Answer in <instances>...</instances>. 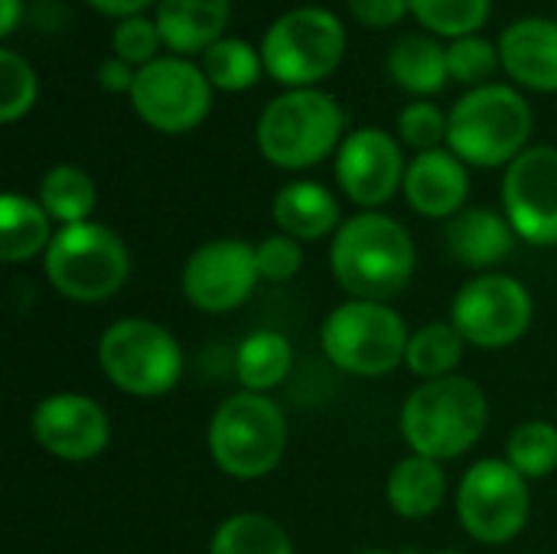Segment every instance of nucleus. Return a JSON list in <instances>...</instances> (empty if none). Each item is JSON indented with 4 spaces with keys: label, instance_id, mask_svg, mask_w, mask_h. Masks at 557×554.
Instances as JSON below:
<instances>
[{
    "label": "nucleus",
    "instance_id": "38",
    "mask_svg": "<svg viewBox=\"0 0 557 554\" xmlns=\"http://www.w3.org/2000/svg\"><path fill=\"white\" fill-rule=\"evenodd\" d=\"M95 82H98V88L108 91V95H131V88H134V82H137V69L127 65V62L117 59V56H108V59H101V62L95 65Z\"/></svg>",
    "mask_w": 557,
    "mask_h": 554
},
{
    "label": "nucleus",
    "instance_id": "42",
    "mask_svg": "<svg viewBox=\"0 0 557 554\" xmlns=\"http://www.w3.org/2000/svg\"><path fill=\"white\" fill-rule=\"evenodd\" d=\"M441 554H457V552H441Z\"/></svg>",
    "mask_w": 557,
    "mask_h": 554
},
{
    "label": "nucleus",
    "instance_id": "15",
    "mask_svg": "<svg viewBox=\"0 0 557 554\" xmlns=\"http://www.w3.org/2000/svg\"><path fill=\"white\" fill-rule=\"evenodd\" d=\"M401 144L382 127H356L336 150V183L349 202L366 212L382 209L405 186Z\"/></svg>",
    "mask_w": 557,
    "mask_h": 554
},
{
    "label": "nucleus",
    "instance_id": "39",
    "mask_svg": "<svg viewBox=\"0 0 557 554\" xmlns=\"http://www.w3.org/2000/svg\"><path fill=\"white\" fill-rule=\"evenodd\" d=\"M85 3L95 13H101V16H111L114 23L117 20H127V16H140L150 7H157V0H85Z\"/></svg>",
    "mask_w": 557,
    "mask_h": 554
},
{
    "label": "nucleus",
    "instance_id": "33",
    "mask_svg": "<svg viewBox=\"0 0 557 554\" xmlns=\"http://www.w3.org/2000/svg\"><path fill=\"white\" fill-rule=\"evenodd\" d=\"M447 69H450V82H460L467 88L490 85L496 69H503L499 46L480 33L454 39V42H447Z\"/></svg>",
    "mask_w": 557,
    "mask_h": 554
},
{
    "label": "nucleus",
    "instance_id": "31",
    "mask_svg": "<svg viewBox=\"0 0 557 554\" xmlns=\"http://www.w3.org/2000/svg\"><path fill=\"white\" fill-rule=\"evenodd\" d=\"M506 460L525 480H545L557 470V428L548 421H525L509 434Z\"/></svg>",
    "mask_w": 557,
    "mask_h": 554
},
{
    "label": "nucleus",
    "instance_id": "28",
    "mask_svg": "<svg viewBox=\"0 0 557 554\" xmlns=\"http://www.w3.org/2000/svg\"><path fill=\"white\" fill-rule=\"evenodd\" d=\"M209 554H294V542L271 516L235 513L215 526Z\"/></svg>",
    "mask_w": 557,
    "mask_h": 554
},
{
    "label": "nucleus",
    "instance_id": "40",
    "mask_svg": "<svg viewBox=\"0 0 557 554\" xmlns=\"http://www.w3.org/2000/svg\"><path fill=\"white\" fill-rule=\"evenodd\" d=\"M26 16V0H0V36L10 39Z\"/></svg>",
    "mask_w": 557,
    "mask_h": 554
},
{
    "label": "nucleus",
    "instance_id": "5",
    "mask_svg": "<svg viewBox=\"0 0 557 554\" xmlns=\"http://www.w3.org/2000/svg\"><path fill=\"white\" fill-rule=\"evenodd\" d=\"M346 23L320 3L290 7L261 36L264 72L284 88H317L346 59Z\"/></svg>",
    "mask_w": 557,
    "mask_h": 554
},
{
    "label": "nucleus",
    "instance_id": "14",
    "mask_svg": "<svg viewBox=\"0 0 557 554\" xmlns=\"http://www.w3.org/2000/svg\"><path fill=\"white\" fill-rule=\"evenodd\" d=\"M258 281L255 245L245 238L206 242L183 264V297L202 313H228L242 307Z\"/></svg>",
    "mask_w": 557,
    "mask_h": 554
},
{
    "label": "nucleus",
    "instance_id": "32",
    "mask_svg": "<svg viewBox=\"0 0 557 554\" xmlns=\"http://www.w3.org/2000/svg\"><path fill=\"white\" fill-rule=\"evenodd\" d=\"M39 98V75L26 56L3 46L0 49V121L16 124L23 121Z\"/></svg>",
    "mask_w": 557,
    "mask_h": 554
},
{
    "label": "nucleus",
    "instance_id": "22",
    "mask_svg": "<svg viewBox=\"0 0 557 554\" xmlns=\"http://www.w3.org/2000/svg\"><path fill=\"white\" fill-rule=\"evenodd\" d=\"M388 78L411 98H431L450 85L447 46L431 33L401 36L385 56Z\"/></svg>",
    "mask_w": 557,
    "mask_h": 554
},
{
    "label": "nucleus",
    "instance_id": "10",
    "mask_svg": "<svg viewBox=\"0 0 557 554\" xmlns=\"http://www.w3.org/2000/svg\"><path fill=\"white\" fill-rule=\"evenodd\" d=\"M529 509V480L509 460H476L457 487L460 529L480 545H506L522 535Z\"/></svg>",
    "mask_w": 557,
    "mask_h": 554
},
{
    "label": "nucleus",
    "instance_id": "21",
    "mask_svg": "<svg viewBox=\"0 0 557 554\" xmlns=\"http://www.w3.org/2000/svg\"><path fill=\"white\" fill-rule=\"evenodd\" d=\"M271 216H274L277 232H284L297 242L333 238L339 232V225L346 222L333 189H326L323 183H313V180H294V183L281 186L274 193Z\"/></svg>",
    "mask_w": 557,
    "mask_h": 554
},
{
    "label": "nucleus",
    "instance_id": "8",
    "mask_svg": "<svg viewBox=\"0 0 557 554\" xmlns=\"http://www.w3.org/2000/svg\"><path fill=\"white\" fill-rule=\"evenodd\" d=\"M408 327L401 313L382 300H356L333 307L320 327V346L326 359L356 379H382L405 362Z\"/></svg>",
    "mask_w": 557,
    "mask_h": 554
},
{
    "label": "nucleus",
    "instance_id": "2",
    "mask_svg": "<svg viewBox=\"0 0 557 554\" xmlns=\"http://www.w3.org/2000/svg\"><path fill=\"white\" fill-rule=\"evenodd\" d=\"M346 140V111L323 88H284L255 124L261 157L277 170H310L336 157Z\"/></svg>",
    "mask_w": 557,
    "mask_h": 554
},
{
    "label": "nucleus",
    "instance_id": "11",
    "mask_svg": "<svg viewBox=\"0 0 557 554\" xmlns=\"http://www.w3.org/2000/svg\"><path fill=\"white\" fill-rule=\"evenodd\" d=\"M212 85L199 62L186 56H160L137 69L131 88L134 114L157 134H189L212 111Z\"/></svg>",
    "mask_w": 557,
    "mask_h": 554
},
{
    "label": "nucleus",
    "instance_id": "3",
    "mask_svg": "<svg viewBox=\"0 0 557 554\" xmlns=\"http://www.w3.org/2000/svg\"><path fill=\"white\" fill-rule=\"evenodd\" d=\"M447 118V150H454L467 167L480 170L509 167L522 150H529L535 127L529 98L506 82L467 88Z\"/></svg>",
    "mask_w": 557,
    "mask_h": 554
},
{
    "label": "nucleus",
    "instance_id": "4",
    "mask_svg": "<svg viewBox=\"0 0 557 554\" xmlns=\"http://www.w3.org/2000/svg\"><path fill=\"white\" fill-rule=\"evenodd\" d=\"M486 392L463 376L421 382L401 405V438L411 454L431 460H457L473 451L486 431Z\"/></svg>",
    "mask_w": 557,
    "mask_h": 554
},
{
    "label": "nucleus",
    "instance_id": "37",
    "mask_svg": "<svg viewBox=\"0 0 557 554\" xmlns=\"http://www.w3.org/2000/svg\"><path fill=\"white\" fill-rule=\"evenodd\" d=\"M349 16L366 29H392L411 16V0H346Z\"/></svg>",
    "mask_w": 557,
    "mask_h": 554
},
{
    "label": "nucleus",
    "instance_id": "25",
    "mask_svg": "<svg viewBox=\"0 0 557 554\" xmlns=\"http://www.w3.org/2000/svg\"><path fill=\"white\" fill-rule=\"evenodd\" d=\"M290 366H294V349L287 336L277 330L248 333L235 353V376L242 382V392L268 395L290 376Z\"/></svg>",
    "mask_w": 557,
    "mask_h": 554
},
{
    "label": "nucleus",
    "instance_id": "7",
    "mask_svg": "<svg viewBox=\"0 0 557 554\" xmlns=\"http://www.w3.org/2000/svg\"><path fill=\"white\" fill-rule=\"evenodd\" d=\"M42 274L65 300L101 304L127 284L131 251L124 238L101 222L65 225L42 255Z\"/></svg>",
    "mask_w": 557,
    "mask_h": 554
},
{
    "label": "nucleus",
    "instance_id": "34",
    "mask_svg": "<svg viewBox=\"0 0 557 554\" xmlns=\"http://www.w3.org/2000/svg\"><path fill=\"white\" fill-rule=\"evenodd\" d=\"M447 124H450V118L437 101L411 98L398 111V140L405 147H411L414 153L441 150V147H447Z\"/></svg>",
    "mask_w": 557,
    "mask_h": 554
},
{
    "label": "nucleus",
    "instance_id": "36",
    "mask_svg": "<svg viewBox=\"0 0 557 554\" xmlns=\"http://www.w3.org/2000/svg\"><path fill=\"white\" fill-rule=\"evenodd\" d=\"M255 258H258L261 281H271V284H284V281L297 278L300 268H304L300 242L284 235V232H274V235L261 238V245H255Z\"/></svg>",
    "mask_w": 557,
    "mask_h": 554
},
{
    "label": "nucleus",
    "instance_id": "41",
    "mask_svg": "<svg viewBox=\"0 0 557 554\" xmlns=\"http://www.w3.org/2000/svg\"><path fill=\"white\" fill-rule=\"evenodd\" d=\"M359 554H392V552H359Z\"/></svg>",
    "mask_w": 557,
    "mask_h": 554
},
{
    "label": "nucleus",
    "instance_id": "23",
    "mask_svg": "<svg viewBox=\"0 0 557 554\" xmlns=\"http://www.w3.org/2000/svg\"><path fill=\"white\" fill-rule=\"evenodd\" d=\"M447 473L441 460L408 454L398 460L385 480V503L401 519H428L444 506Z\"/></svg>",
    "mask_w": 557,
    "mask_h": 554
},
{
    "label": "nucleus",
    "instance_id": "35",
    "mask_svg": "<svg viewBox=\"0 0 557 554\" xmlns=\"http://www.w3.org/2000/svg\"><path fill=\"white\" fill-rule=\"evenodd\" d=\"M160 49H166L163 36H160V26L147 13L117 20L114 29H111V56L124 59L134 69H144L153 59H160Z\"/></svg>",
    "mask_w": 557,
    "mask_h": 554
},
{
    "label": "nucleus",
    "instance_id": "20",
    "mask_svg": "<svg viewBox=\"0 0 557 554\" xmlns=\"http://www.w3.org/2000/svg\"><path fill=\"white\" fill-rule=\"evenodd\" d=\"M232 0H157V26L173 56H202L228 36Z\"/></svg>",
    "mask_w": 557,
    "mask_h": 554
},
{
    "label": "nucleus",
    "instance_id": "18",
    "mask_svg": "<svg viewBox=\"0 0 557 554\" xmlns=\"http://www.w3.org/2000/svg\"><path fill=\"white\" fill-rule=\"evenodd\" d=\"M496 46L516 88L557 95V20L522 16L503 29Z\"/></svg>",
    "mask_w": 557,
    "mask_h": 554
},
{
    "label": "nucleus",
    "instance_id": "16",
    "mask_svg": "<svg viewBox=\"0 0 557 554\" xmlns=\"http://www.w3.org/2000/svg\"><path fill=\"white\" fill-rule=\"evenodd\" d=\"M33 438L36 444L65 464H85L104 454L111 444L108 411L78 392H55L33 408Z\"/></svg>",
    "mask_w": 557,
    "mask_h": 554
},
{
    "label": "nucleus",
    "instance_id": "13",
    "mask_svg": "<svg viewBox=\"0 0 557 554\" xmlns=\"http://www.w3.org/2000/svg\"><path fill=\"white\" fill-rule=\"evenodd\" d=\"M503 216L529 245H557V147L535 144L503 173Z\"/></svg>",
    "mask_w": 557,
    "mask_h": 554
},
{
    "label": "nucleus",
    "instance_id": "30",
    "mask_svg": "<svg viewBox=\"0 0 557 554\" xmlns=\"http://www.w3.org/2000/svg\"><path fill=\"white\" fill-rule=\"evenodd\" d=\"M493 13V0H411V16L437 39L476 36Z\"/></svg>",
    "mask_w": 557,
    "mask_h": 554
},
{
    "label": "nucleus",
    "instance_id": "26",
    "mask_svg": "<svg viewBox=\"0 0 557 554\" xmlns=\"http://www.w3.org/2000/svg\"><path fill=\"white\" fill-rule=\"evenodd\" d=\"M39 206L62 229L65 225H78V222H91L88 216L98 206V186H95V180L82 167L55 163L39 180Z\"/></svg>",
    "mask_w": 557,
    "mask_h": 554
},
{
    "label": "nucleus",
    "instance_id": "24",
    "mask_svg": "<svg viewBox=\"0 0 557 554\" xmlns=\"http://www.w3.org/2000/svg\"><path fill=\"white\" fill-rule=\"evenodd\" d=\"M52 238V219L39 199L23 193L0 196V258L7 264H23L36 255H46Z\"/></svg>",
    "mask_w": 557,
    "mask_h": 554
},
{
    "label": "nucleus",
    "instance_id": "1",
    "mask_svg": "<svg viewBox=\"0 0 557 554\" xmlns=\"http://www.w3.org/2000/svg\"><path fill=\"white\" fill-rule=\"evenodd\" d=\"M418 268L411 232L385 212H359L339 225L330 242V271L356 300L388 304L401 294Z\"/></svg>",
    "mask_w": 557,
    "mask_h": 554
},
{
    "label": "nucleus",
    "instance_id": "17",
    "mask_svg": "<svg viewBox=\"0 0 557 554\" xmlns=\"http://www.w3.org/2000/svg\"><path fill=\"white\" fill-rule=\"evenodd\" d=\"M408 206L424 219H454L470 199V167L447 147L414 153L401 186Z\"/></svg>",
    "mask_w": 557,
    "mask_h": 554
},
{
    "label": "nucleus",
    "instance_id": "6",
    "mask_svg": "<svg viewBox=\"0 0 557 554\" xmlns=\"http://www.w3.org/2000/svg\"><path fill=\"white\" fill-rule=\"evenodd\" d=\"M287 454V418L258 392L228 395L209 421V457L232 480H261Z\"/></svg>",
    "mask_w": 557,
    "mask_h": 554
},
{
    "label": "nucleus",
    "instance_id": "29",
    "mask_svg": "<svg viewBox=\"0 0 557 554\" xmlns=\"http://www.w3.org/2000/svg\"><path fill=\"white\" fill-rule=\"evenodd\" d=\"M199 65H202L209 85L215 91H225V95H238V91L255 88L261 72H264L261 49L242 36H222L215 46H209L202 52Z\"/></svg>",
    "mask_w": 557,
    "mask_h": 554
},
{
    "label": "nucleus",
    "instance_id": "27",
    "mask_svg": "<svg viewBox=\"0 0 557 554\" xmlns=\"http://www.w3.org/2000/svg\"><path fill=\"white\" fill-rule=\"evenodd\" d=\"M463 349H467V340L450 320L424 323L408 340L405 366L414 379H424V382L447 379V376H457V366L463 362Z\"/></svg>",
    "mask_w": 557,
    "mask_h": 554
},
{
    "label": "nucleus",
    "instance_id": "12",
    "mask_svg": "<svg viewBox=\"0 0 557 554\" xmlns=\"http://www.w3.org/2000/svg\"><path fill=\"white\" fill-rule=\"evenodd\" d=\"M535 320V300L529 287L499 271L470 278L450 304V323L460 330L467 346L476 349H509L516 346Z\"/></svg>",
    "mask_w": 557,
    "mask_h": 554
},
{
    "label": "nucleus",
    "instance_id": "19",
    "mask_svg": "<svg viewBox=\"0 0 557 554\" xmlns=\"http://www.w3.org/2000/svg\"><path fill=\"white\" fill-rule=\"evenodd\" d=\"M516 229L506 216L486 206H467L444 225V245L447 255L470 271L486 274L490 268L503 264L516 248Z\"/></svg>",
    "mask_w": 557,
    "mask_h": 554
},
{
    "label": "nucleus",
    "instance_id": "9",
    "mask_svg": "<svg viewBox=\"0 0 557 554\" xmlns=\"http://www.w3.org/2000/svg\"><path fill=\"white\" fill-rule=\"evenodd\" d=\"M98 369L124 395L160 398L183 379V349L166 327L127 317L98 336Z\"/></svg>",
    "mask_w": 557,
    "mask_h": 554
}]
</instances>
